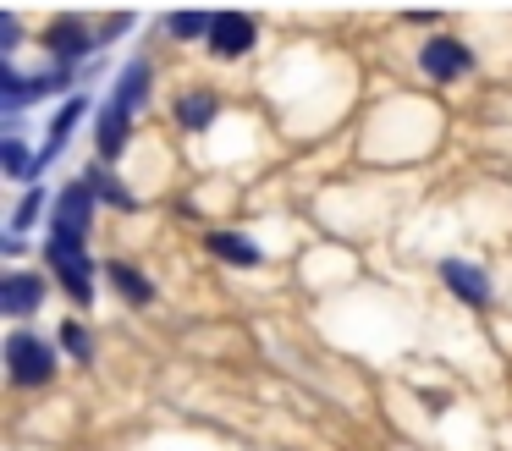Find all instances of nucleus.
Masks as SVG:
<instances>
[{"instance_id":"423d86ee","label":"nucleus","mask_w":512,"mask_h":451,"mask_svg":"<svg viewBox=\"0 0 512 451\" xmlns=\"http://www.w3.org/2000/svg\"><path fill=\"white\" fill-rule=\"evenodd\" d=\"M424 72H430V77H463L468 72V50H463V44H452V39L424 44Z\"/></svg>"},{"instance_id":"20e7f679","label":"nucleus","mask_w":512,"mask_h":451,"mask_svg":"<svg viewBox=\"0 0 512 451\" xmlns=\"http://www.w3.org/2000/svg\"><path fill=\"white\" fill-rule=\"evenodd\" d=\"M248 44H254V22L248 17H237V11L215 17V28H210V50L215 55H243Z\"/></svg>"},{"instance_id":"2eb2a0df","label":"nucleus","mask_w":512,"mask_h":451,"mask_svg":"<svg viewBox=\"0 0 512 451\" xmlns=\"http://www.w3.org/2000/svg\"><path fill=\"white\" fill-rule=\"evenodd\" d=\"M0 160H6V171H12V176H34V160H28L23 138H6V143H0Z\"/></svg>"},{"instance_id":"f3484780","label":"nucleus","mask_w":512,"mask_h":451,"mask_svg":"<svg viewBox=\"0 0 512 451\" xmlns=\"http://www.w3.org/2000/svg\"><path fill=\"white\" fill-rule=\"evenodd\" d=\"M215 17H193V11H182V17H171V33H182V39H193V33H210Z\"/></svg>"},{"instance_id":"1a4fd4ad","label":"nucleus","mask_w":512,"mask_h":451,"mask_svg":"<svg viewBox=\"0 0 512 451\" xmlns=\"http://www.w3.org/2000/svg\"><path fill=\"white\" fill-rule=\"evenodd\" d=\"M210 253H215V259H232V264H259L254 242L237 237V231H210Z\"/></svg>"},{"instance_id":"dca6fc26","label":"nucleus","mask_w":512,"mask_h":451,"mask_svg":"<svg viewBox=\"0 0 512 451\" xmlns=\"http://www.w3.org/2000/svg\"><path fill=\"white\" fill-rule=\"evenodd\" d=\"M89 182H94V193H105L111 204L133 209V193H127V187H116V182H111V171H89Z\"/></svg>"},{"instance_id":"7ed1b4c3","label":"nucleus","mask_w":512,"mask_h":451,"mask_svg":"<svg viewBox=\"0 0 512 451\" xmlns=\"http://www.w3.org/2000/svg\"><path fill=\"white\" fill-rule=\"evenodd\" d=\"M89 215H94V182H72L56 204V237L78 242L83 231H89Z\"/></svg>"},{"instance_id":"f8f14e48","label":"nucleus","mask_w":512,"mask_h":451,"mask_svg":"<svg viewBox=\"0 0 512 451\" xmlns=\"http://www.w3.org/2000/svg\"><path fill=\"white\" fill-rule=\"evenodd\" d=\"M111 281H116V292H122V297H133V303H149V281L133 270V264H111Z\"/></svg>"},{"instance_id":"39448f33","label":"nucleus","mask_w":512,"mask_h":451,"mask_svg":"<svg viewBox=\"0 0 512 451\" xmlns=\"http://www.w3.org/2000/svg\"><path fill=\"white\" fill-rule=\"evenodd\" d=\"M39 297H45V286H39L34 275H6V281H0V308H6V314H34Z\"/></svg>"},{"instance_id":"9d476101","label":"nucleus","mask_w":512,"mask_h":451,"mask_svg":"<svg viewBox=\"0 0 512 451\" xmlns=\"http://www.w3.org/2000/svg\"><path fill=\"white\" fill-rule=\"evenodd\" d=\"M50 44H56L61 55H83V50H89V33H83L78 17H61L56 28H50Z\"/></svg>"},{"instance_id":"f03ea898","label":"nucleus","mask_w":512,"mask_h":451,"mask_svg":"<svg viewBox=\"0 0 512 451\" xmlns=\"http://www.w3.org/2000/svg\"><path fill=\"white\" fill-rule=\"evenodd\" d=\"M50 259H56L61 281H67V292L78 297V303H89L94 292V275H89V259H83V248L72 237H50Z\"/></svg>"},{"instance_id":"6e6552de","label":"nucleus","mask_w":512,"mask_h":451,"mask_svg":"<svg viewBox=\"0 0 512 451\" xmlns=\"http://www.w3.org/2000/svg\"><path fill=\"white\" fill-rule=\"evenodd\" d=\"M122 149H127V110L111 105V110L100 116V154H105V160H116Z\"/></svg>"},{"instance_id":"ddd939ff","label":"nucleus","mask_w":512,"mask_h":451,"mask_svg":"<svg viewBox=\"0 0 512 451\" xmlns=\"http://www.w3.org/2000/svg\"><path fill=\"white\" fill-rule=\"evenodd\" d=\"M144 83H149V66H144V61H133V66L122 72V94H116V105L133 110L138 99H144Z\"/></svg>"},{"instance_id":"4468645a","label":"nucleus","mask_w":512,"mask_h":451,"mask_svg":"<svg viewBox=\"0 0 512 451\" xmlns=\"http://www.w3.org/2000/svg\"><path fill=\"white\" fill-rule=\"evenodd\" d=\"M210 116H215V94H188V99L177 105V121H182V127H204Z\"/></svg>"},{"instance_id":"f257e3e1","label":"nucleus","mask_w":512,"mask_h":451,"mask_svg":"<svg viewBox=\"0 0 512 451\" xmlns=\"http://www.w3.org/2000/svg\"><path fill=\"white\" fill-rule=\"evenodd\" d=\"M6 369H12L17 385H45L50 374H56V352L39 336H12L6 341Z\"/></svg>"},{"instance_id":"a211bd4d","label":"nucleus","mask_w":512,"mask_h":451,"mask_svg":"<svg viewBox=\"0 0 512 451\" xmlns=\"http://www.w3.org/2000/svg\"><path fill=\"white\" fill-rule=\"evenodd\" d=\"M61 341H67L78 358H89V336H83V325H67V330H61Z\"/></svg>"},{"instance_id":"6ab92c4d","label":"nucleus","mask_w":512,"mask_h":451,"mask_svg":"<svg viewBox=\"0 0 512 451\" xmlns=\"http://www.w3.org/2000/svg\"><path fill=\"white\" fill-rule=\"evenodd\" d=\"M34 215H39V193H28V198H23V209H17V220H12V226H17V231H23V226H34Z\"/></svg>"},{"instance_id":"9b49d317","label":"nucleus","mask_w":512,"mask_h":451,"mask_svg":"<svg viewBox=\"0 0 512 451\" xmlns=\"http://www.w3.org/2000/svg\"><path fill=\"white\" fill-rule=\"evenodd\" d=\"M78 116H83V99H72V105L56 116V132H50V143H45V154H39V165H45V160H56V154H61V143L72 138V127H78Z\"/></svg>"},{"instance_id":"0eeeda50","label":"nucleus","mask_w":512,"mask_h":451,"mask_svg":"<svg viewBox=\"0 0 512 451\" xmlns=\"http://www.w3.org/2000/svg\"><path fill=\"white\" fill-rule=\"evenodd\" d=\"M441 281L452 286L457 297H468V303H485V292H490L485 275H479L474 264H463V259H446V264H441Z\"/></svg>"}]
</instances>
